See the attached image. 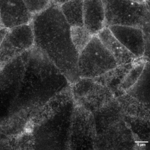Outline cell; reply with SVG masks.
Segmentation results:
<instances>
[{"label":"cell","mask_w":150,"mask_h":150,"mask_svg":"<svg viewBox=\"0 0 150 150\" xmlns=\"http://www.w3.org/2000/svg\"><path fill=\"white\" fill-rule=\"evenodd\" d=\"M116 98L124 115L149 120V104L141 102L125 93Z\"/></svg>","instance_id":"obj_14"},{"label":"cell","mask_w":150,"mask_h":150,"mask_svg":"<svg viewBox=\"0 0 150 150\" xmlns=\"http://www.w3.org/2000/svg\"><path fill=\"white\" fill-rule=\"evenodd\" d=\"M137 61L127 64L118 66L103 75L94 79L108 88L113 93L115 98H117L120 96V86Z\"/></svg>","instance_id":"obj_13"},{"label":"cell","mask_w":150,"mask_h":150,"mask_svg":"<svg viewBox=\"0 0 150 150\" xmlns=\"http://www.w3.org/2000/svg\"><path fill=\"white\" fill-rule=\"evenodd\" d=\"M83 1H66L60 6V10L70 27H83Z\"/></svg>","instance_id":"obj_16"},{"label":"cell","mask_w":150,"mask_h":150,"mask_svg":"<svg viewBox=\"0 0 150 150\" xmlns=\"http://www.w3.org/2000/svg\"><path fill=\"white\" fill-rule=\"evenodd\" d=\"M72 42L79 54L93 36L84 27H72L70 28Z\"/></svg>","instance_id":"obj_18"},{"label":"cell","mask_w":150,"mask_h":150,"mask_svg":"<svg viewBox=\"0 0 150 150\" xmlns=\"http://www.w3.org/2000/svg\"><path fill=\"white\" fill-rule=\"evenodd\" d=\"M117 62L96 35L80 52L78 62L80 78L95 79L118 66Z\"/></svg>","instance_id":"obj_3"},{"label":"cell","mask_w":150,"mask_h":150,"mask_svg":"<svg viewBox=\"0 0 150 150\" xmlns=\"http://www.w3.org/2000/svg\"><path fill=\"white\" fill-rule=\"evenodd\" d=\"M83 26L93 36L105 28V10L102 1H83Z\"/></svg>","instance_id":"obj_10"},{"label":"cell","mask_w":150,"mask_h":150,"mask_svg":"<svg viewBox=\"0 0 150 150\" xmlns=\"http://www.w3.org/2000/svg\"><path fill=\"white\" fill-rule=\"evenodd\" d=\"M108 28L115 37L134 56L138 58L144 57L146 42L142 29L136 27L117 25Z\"/></svg>","instance_id":"obj_9"},{"label":"cell","mask_w":150,"mask_h":150,"mask_svg":"<svg viewBox=\"0 0 150 150\" xmlns=\"http://www.w3.org/2000/svg\"><path fill=\"white\" fill-rule=\"evenodd\" d=\"M34 46L32 23L8 30L0 38V68Z\"/></svg>","instance_id":"obj_5"},{"label":"cell","mask_w":150,"mask_h":150,"mask_svg":"<svg viewBox=\"0 0 150 150\" xmlns=\"http://www.w3.org/2000/svg\"><path fill=\"white\" fill-rule=\"evenodd\" d=\"M76 105L94 113L115 98L106 87L94 79L80 78L71 85Z\"/></svg>","instance_id":"obj_4"},{"label":"cell","mask_w":150,"mask_h":150,"mask_svg":"<svg viewBox=\"0 0 150 150\" xmlns=\"http://www.w3.org/2000/svg\"><path fill=\"white\" fill-rule=\"evenodd\" d=\"M147 61V59L144 57L136 62L134 66L125 76L119 87L120 96L125 94L136 84L142 74Z\"/></svg>","instance_id":"obj_17"},{"label":"cell","mask_w":150,"mask_h":150,"mask_svg":"<svg viewBox=\"0 0 150 150\" xmlns=\"http://www.w3.org/2000/svg\"><path fill=\"white\" fill-rule=\"evenodd\" d=\"M96 136L93 114L76 104L71 120L69 146L74 149L94 148Z\"/></svg>","instance_id":"obj_6"},{"label":"cell","mask_w":150,"mask_h":150,"mask_svg":"<svg viewBox=\"0 0 150 150\" xmlns=\"http://www.w3.org/2000/svg\"><path fill=\"white\" fill-rule=\"evenodd\" d=\"M33 17L23 0H0V29L28 25Z\"/></svg>","instance_id":"obj_7"},{"label":"cell","mask_w":150,"mask_h":150,"mask_svg":"<svg viewBox=\"0 0 150 150\" xmlns=\"http://www.w3.org/2000/svg\"><path fill=\"white\" fill-rule=\"evenodd\" d=\"M96 36L115 58L118 66L133 63L140 59L137 58L123 45L108 28H104Z\"/></svg>","instance_id":"obj_12"},{"label":"cell","mask_w":150,"mask_h":150,"mask_svg":"<svg viewBox=\"0 0 150 150\" xmlns=\"http://www.w3.org/2000/svg\"><path fill=\"white\" fill-rule=\"evenodd\" d=\"M105 28L110 26L136 27L150 31V7L147 2L126 0L102 1Z\"/></svg>","instance_id":"obj_2"},{"label":"cell","mask_w":150,"mask_h":150,"mask_svg":"<svg viewBox=\"0 0 150 150\" xmlns=\"http://www.w3.org/2000/svg\"><path fill=\"white\" fill-rule=\"evenodd\" d=\"M51 1L48 8L33 17L35 45L46 55L71 85L80 79L78 68L79 53L72 42L71 27L64 17L60 6Z\"/></svg>","instance_id":"obj_1"},{"label":"cell","mask_w":150,"mask_h":150,"mask_svg":"<svg viewBox=\"0 0 150 150\" xmlns=\"http://www.w3.org/2000/svg\"><path fill=\"white\" fill-rule=\"evenodd\" d=\"M93 114L96 135L103 133L123 120L124 116L120 104L116 98Z\"/></svg>","instance_id":"obj_11"},{"label":"cell","mask_w":150,"mask_h":150,"mask_svg":"<svg viewBox=\"0 0 150 150\" xmlns=\"http://www.w3.org/2000/svg\"><path fill=\"white\" fill-rule=\"evenodd\" d=\"M150 64L147 61L143 73L136 84L126 93L146 104L150 103Z\"/></svg>","instance_id":"obj_15"},{"label":"cell","mask_w":150,"mask_h":150,"mask_svg":"<svg viewBox=\"0 0 150 150\" xmlns=\"http://www.w3.org/2000/svg\"></svg>","instance_id":"obj_20"},{"label":"cell","mask_w":150,"mask_h":150,"mask_svg":"<svg viewBox=\"0 0 150 150\" xmlns=\"http://www.w3.org/2000/svg\"><path fill=\"white\" fill-rule=\"evenodd\" d=\"M134 142L132 132L124 120L96 135L94 146L101 149H129Z\"/></svg>","instance_id":"obj_8"},{"label":"cell","mask_w":150,"mask_h":150,"mask_svg":"<svg viewBox=\"0 0 150 150\" xmlns=\"http://www.w3.org/2000/svg\"><path fill=\"white\" fill-rule=\"evenodd\" d=\"M29 12L33 16L37 15L48 8L51 1L48 0H23Z\"/></svg>","instance_id":"obj_19"}]
</instances>
